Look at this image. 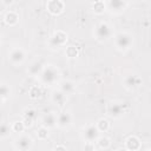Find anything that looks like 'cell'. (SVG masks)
Instances as JSON below:
<instances>
[{
    "mask_svg": "<svg viewBox=\"0 0 151 151\" xmlns=\"http://www.w3.org/2000/svg\"><path fill=\"white\" fill-rule=\"evenodd\" d=\"M59 71L57 67H54L53 65H48L46 67H44V70L41 71V73L39 74L40 77V80L42 84L45 85H53L58 81L59 79Z\"/></svg>",
    "mask_w": 151,
    "mask_h": 151,
    "instance_id": "1",
    "label": "cell"
},
{
    "mask_svg": "<svg viewBox=\"0 0 151 151\" xmlns=\"http://www.w3.org/2000/svg\"><path fill=\"white\" fill-rule=\"evenodd\" d=\"M114 45L119 51H126L132 45V37L126 32H119L114 37Z\"/></svg>",
    "mask_w": 151,
    "mask_h": 151,
    "instance_id": "2",
    "label": "cell"
},
{
    "mask_svg": "<svg viewBox=\"0 0 151 151\" xmlns=\"http://www.w3.org/2000/svg\"><path fill=\"white\" fill-rule=\"evenodd\" d=\"M111 35V28L106 22H100L94 28V37L99 41L107 40Z\"/></svg>",
    "mask_w": 151,
    "mask_h": 151,
    "instance_id": "3",
    "label": "cell"
},
{
    "mask_svg": "<svg viewBox=\"0 0 151 151\" xmlns=\"http://www.w3.org/2000/svg\"><path fill=\"white\" fill-rule=\"evenodd\" d=\"M99 132L97 125H88L83 130L81 136L87 143H94L99 138Z\"/></svg>",
    "mask_w": 151,
    "mask_h": 151,
    "instance_id": "4",
    "label": "cell"
},
{
    "mask_svg": "<svg viewBox=\"0 0 151 151\" xmlns=\"http://www.w3.org/2000/svg\"><path fill=\"white\" fill-rule=\"evenodd\" d=\"M66 40H67V34L63 31H58L50 38L48 45L51 46V48H59L66 42Z\"/></svg>",
    "mask_w": 151,
    "mask_h": 151,
    "instance_id": "5",
    "label": "cell"
},
{
    "mask_svg": "<svg viewBox=\"0 0 151 151\" xmlns=\"http://www.w3.org/2000/svg\"><path fill=\"white\" fill-rule=\"evenodd\" d=\"M106 112L112 118H119L125 112V105L123 103H110L106 107Z\"/></svg>",
    "mask_w": 151,
    "mask_h": 151,
    "instance_id": "6",
    "label": "cell"
},
{
    "mask_svg": "<svg viewBox=\"0 0 151 151\" xmlns=\"http://www.w3.org/2000/svg\"><path fill=\"white\" fill-rule=\"evenodd\" d=\"M8 60L13 64V65H20L24 60H25V52L22 48L17 47L13 48L9 53H8Z\"/></svg>",
    "mask_w": 151,
    "mask_h": 151,
    "instance_id": "7",
    "label": "cell"
},
{
    "mask_svg": "<svg viewBox=\"0 0 151 151\" xmlns=\"http://www.w3.org/2000/svg\"><path fill=\"white\" fill-rule=\"evenodd\" d=\"M32 145H33V140H32V138H31L29 136H26V134L20 136V137L15 140V143H14L15 149H18V150H22V151H25V150H29V149L32 147Z\"/></svg>",
    "mask_w": 151,
    "mask_h": 151,
    "instance_id": "8",
    "label": "cell"
},
{
    "mask_svg": "<svg viewBox=\"0 0 151 151\" xmlns=\"http://www.w3.org/2000/svg\"><path fill=\"white\" fill-rule=\"evenodd\" d=\"M142 84V79L136 74H129L124 78V86L127 90H134Z\"/></svg>",
    "mask_w": 151,
    "mask_h": 151,
    "instance_id": "9",
    "label": "cell"
},
{
    "mask_svg": "<svg viewBox=\"0 0 151 151\" xmlns=\"http://www.w3.org/2000/svg\"><path fill=\"white\" fill-rule=\"evenodd\" d=\"M107 8L112 13H120L126 8V0H107Z\"/></svg>",
    "mask_w": 151,
    "mask_h": 151,
    "instance_id": "10",
    "label": "cell"
},
{
    "mask_svg": "<svg viewBox=\"0 0 151 151\" xmlns=\"http://www.w3.org/2000/svg\"><path fill=\"white\" fill-rule=\"evenodd\" d=\"M72 123V116L68 112H61L57 116V125L61 129L70 126Z\"/></svg>",
    "mask_w": 151,
    "mask_h": 151,
    "instance_id": "11",
    "label": "cell"
},
{
    "mask_svg": "<svg viewBox=\"0 0 151 151\" xmlns=\"http://www.w3.org/2000/svg\"><path fill=\"white\" fill-rule=\"evenodd\" d=\"M64 9V4L61 0H50L47 2V11L52 14H60Z\"/></svg>",
    "mask_w": 151,
    "mask_h": 151,
    "instance_id": "12",
    "label": "cell"
},
{
    "mask_svg": "<svg viewBox=\"0 0 151 151\" xmlns=\"http://www.w3.org/2000/svg\"><path fill=\"white\" fill-rule=\"evenodd\" d=\"M42 126L47 127V129H51V127H54L57 125V116L54 113H47L42 117Z\"/></svg>",
    "mask_w": 151,
    "mask_h": 151,
    "instance_id": "13",
    "label": "cell"
},
{
    "mask_svg": "<svg viewBox=\"0 0 151 151\" xmlns=\"http://www.w3.org/2000/svg\"><path fill=\"white\" fill-rule=\"evenodd\" d=\"M52 101L58 105H64L66 103V93L61 90H55L52 92Z\"/></svg>",
    "mask_w": 151,
    "mask_h": 151,
    "instance_id": "14",
    "label": "cell"
},
{
    "mask_svg": "<svg viewBox=\"0 0 151 151\" xmlns=\"http://www.w3.org/2000/svg\"><path fill=\"white\" fill-rule=\"evenodd\" d=\"M35 117H37L35 110H33V109L25 110V112H24V120H22L24 124H25V126H31L32 123H33V120L35 119Z\"/></svg>",
    "mask_w": 151,
    "mask_h": 151,
    "instance_id": "15",
    "label": "cell"
},
{
    "mask_svg": "<svg viewBox=\"0 0 151 151\" xmlns=\"http://www.w3.org/2000/svg\"><path fill=\"white\" fill-rule=\"evenodd\" d=\"M140 147V142L137 137L134 136H131L126 139V149L129 150H137Z\"/></svg>",
    "mask_w": 151,
    "mask_h": 151,
    "instance_id": "16",
    "label": "cell"
},
{
    "mask_svg": "<svg viewBox=\"0 0 151 151\" xmlns=\"http://www.w3.org/2000/svg\"><path fill=\"white\" fill-rule=\"evenodd\" d=\"M59 90H61L64 93L68 94V93H72L74 91V84L70 80H64L60 83V86H59Z\"/></svg>",
    "mask_w": 151,
    "mask_h": 151,
    "instance_id": "17",
    "label": "cell"
},
{
    "mask_svg": "<svg viewBox=\"0 0 151 151\" xmlns=\"http://www.w3.org/2000/svg\"><path fill=\"white\" fill-rule=\"evenodd\" d=\"M42 70H44L42 64H41L40 61H35V63H33V64L29 66L28 72H29L32 76H39V74L41 73Z\"/></svg>",
    "mask_w": 151,
    "mask_h": 151,
    "instance_id": "18",
    "label": "cell"
},
{
    "mask_svg": "<svg viewBox=\"0 0 151 151\" xmlns=\"http://www.w3.org/2000/svg\"><path fill=\"white\" fill-rule=\"evenodd\" d=\"M18 20H19V17H18V14L14 13V12H8V13L6 14V17H5V21H6L9 26L15 25V24L18 22Z\"/></svg>",
    "mask_w": 151,
    "mask_h": 151,
    "instance_id": "19",
    "label": "cell"
},
{
    "mask_svg": "<svg viewBox=\"0 0 151 151\" xmlns=\"http://www.w3.org/2000/svg\"><path fill=\"white\" fill-rule=\"evenodd\" d=\"M0 93H1V101H2V103H5V100H6V99L9 97L11 90H9V87H8L6 84H2V85H1Z\"/></svg>",
    "mask_w": 151,
    "mask_h": 151,
    "instance_id": "20",
    "label": "cell"
},
{
    "mask_svg": "<svg viewBox=\"0 0 151 151\" xmlns=\"http://www.w3.org/2000/svg\"><path fill=\"white\" fill-rule=\"evenodd\" d=\"M96 125H97V127H98V130H99L100 132L107 131V130H109V126H110V124H109V122H107L106 119H99Z\"/></svg>",
    "mask_w": 151,
    "mask_h": 151,
    "instance_id": "21",
    "label": "cell"
},
{
    "mask_svg": "<svg viewBox=\"0 0 151 151\" xmlns=\"http://www.w3.org/2000/svg\"><path fill=\"white\" fill-rule=\"evenodd\" d=\"M97 144L99 149H107L110 146V139L106 137H99L97 139Z\"/></svg>",
    "mask_w": 151,
    "mask_h": 151,
    "instance_id": "22",
    "label": "cell"
},
{
    "mask_svg": "<svg viewBox=\"0 0 151 151\" xmlns=\"http://www.w3.org/2000/svg\"><path fill=\"white\" fill-rule=\"evenodd\" d=\"M40 96H41V90H40V87H38V86L31 87V90H29V97H31V98L37 99V98H39Z\"/></svg>",
    "mask_w": 151,
    "mask_h": 151,
    "instance_id": "23",
    "label": "cell"
},
{
    "mask_svg": "<svg viewBox=\"0 0 151 151\" xmlns=\"http://www.w3.org/2000/svg\"><path fill=\"white\" fill-rule=\"evenodd\" d=\"M9 131H11L9 125L6 124V123H2L1 129H0V136H1V138H5L6 136H8L9 134Z\"/></svg>",
    "mask_w": 151,
    "mask_h": 151,
    "instance_id": "24",
    "label": "cell"
},
{
    "mask_svg": "<svg viewBox=\"0 0 151 151\" xmlns=\"http://www.w3.org/2000/svg\"><path fill=\"white\" fill-rule=\"evenodd\" d=\"M37 136L39 139H46L47 136H48V131H47V127L45 126H41L38 131H37Z\"/></svg>",
    "mask_w": 151,
    "mask_h": 151,
    "instance_id": "25",
    "label": "cell"
},
{
    "mask_svg": "<svg viewBox=\"0 0 151 151\" xmlns=\"http://www.w3.org/2000/svg\"><path fill=\"white\" fill-rule=\"evenodd\" d=\"M25 127H26V126H25L24 122H15V123L12 125V130H13L14 132H22V130H24Z\"/></svg>",
    "mask_w": 151,
    "mask_h": 151,
    "instance_id": "26",
    "label": "cell"
},
{
    "mask_svg": "<svg viewBox=\"0 0 151 151\" xmlns=\"http://www.w3.org/2000/svg\"><path fill=\"white\" fill-rule=\"evenodd\" d=\"M66 54H67L70 58H73V57H77L78 52H77V50H76L73 46H70V47L66 50Z\"/></svg>",
    "mask_w": 151,
    "mask_h": 151,
    "instance_id": "27",
    "label": "cell"
},
{
    "mask_svg": "<svg viewBox=\"0 0 151 151\" xmlns=\"http://www.w3.org/2000/svg\"><path fill=\"white\" fill-rule=\"evenodd\" d=\"M13 2V0H2V4L5 5V6H8V5H11Z\"/></svg>",
    "mask_w": 151,
    "mask_h": 151,
    "instance_id": "28",
    "label": "cell"
}]
</instances>
